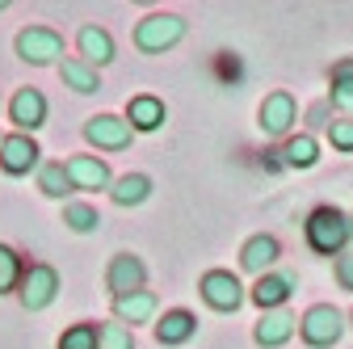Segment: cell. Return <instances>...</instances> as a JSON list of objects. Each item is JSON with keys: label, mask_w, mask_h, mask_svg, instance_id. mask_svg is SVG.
Instances as JSON below:
<instances>
[{"label": "cell", "mask_w": 353, "mask_h": 349, "mask_svg": "<svg viewBox=\"0 0 353 349\" xmlns=\"http://www.w3.org/2000/svg\"><path fill=\"white\" fill-rule=\"evenodd\" d=\"M9 118L21 135H34L38 126H47V97L38 89H17L13 101H9Z\"/></svg>", "instance_id": "obj_10"}, {"label": "cell", "mask_w": 353, "mask_h": 349, "mask_svg": "<svg viewBox=\"0 0 353 349\" xmlns=\"http://www.w3.org/2000/svg\"><path fill=\"white\" fill-rule=\"evenodd\" d=\"M294 97L290 93H270V97H265L261 101V130H265V135H286V130L294 126Z\"/></svg>", "instance_id": "obj_13"}, {"label": "cell", "mask_w": 353, "mask_h": 349, "mask_svg": "<svg viewBox=\"0 0 353 349\" xmlns=\"http://www.w3.org/2000/svg\"><path fill=\"white\" fill-rule=\"evenodd\" d=\"M17 295H21V308H26V312L51 308L55 295H59V274H55L51 266H30L26 278H21V286H17Z\"/></svg>", "instance_id": "obj_6"}, {"label": "cell", "mask_w": 353, "mask_h": 349, "mask_svg": "<svg viewBox=\"0 0 353 349\" xmlns=\"http://www.w3.org/2000/svg\"><path fill=\"white\" fill-rule=\"evenodd\" d=\"M59 76H63V84H68L72 93H97L101 89V72L93 63H84L80 55L76 59H63L59 63Z\"/></svg>", "instance_id": "obj_20"}, {"label": "cell", "mask_w": 353, "mask_h": 349, "mask_svg": "<svg viewBox=\"0 0 353 349\" xmlns=\"http://www.w3.org/2000/svg\"><path fill=\"white\" fill-rule=\"evenodd\" d=\"M328 139H332V148H341V152H353V118L328 122Z\"/></svg>", "instance_id": "obj_28"}, {"label": "cell", "mask_w": 353, "mask_h": 349, "mask_svg": "<svg viewBox=\"0 0 353 349\" xmlns=\"http://www.w3.org/2000/svg\"><path fill=\"white\" fill-rule=\"evenodd\" d=\"M303 232H307L312 252H320V257H341L345 244H349V236H353V223H349V215L336 210V206H316L312 215H307Z\"/></svg>", "instance_id": "obj_1"}, {"label": "cell", "mask_w": 353, "mask_h": 349, "mask_svg": "<svg viewBox=\"0 0 353 349\" xmlns=\"http://www.w3.org/2000/svg\"><path fill=\"white\" fill-rule=\"evenodd\" d=\"M17 55L26 63H34V68H47V63H55L63 55V38L51 26H26L17 34Z\"/></svg>", "instance_id": "obj_3"}, {"label": "cell", "mask_w": 353, "mask_h": 349, "mask_svg": "<svg viewBox=\"0 0 353 349\" xmlns=\"http://www.w3.org/2000/svg\"><path fill=\"white\" fill-rule=\"evenodd\" d=\"M278 257H282V248H278V240H274V236H252V240L240 248V266H244L248 274L265 278V270H270Z\"/></svg>", "instance_id": "obj_17"}, {"label": "cell", "mask_w": 353, "mask_h": 349, "mask_svg": "<svg viewBox=\"0 0 353 349\" xmlns=\"http://www.w3.org/2000/svg\"><path fill=\"white\" fill-rule=\"evenodd\" d=\"M101 328V349H135V332H130L126 324H97Z\"/></svg>", "instance_id": "obj_27"}, {"label": "cell", "mask_w": 353, "mask_h": 349, "mask_svg": "<svg viewBox=\"0 0 353 349\" xmlns=\"http://www.w3.org/2000/svg\"><path fill=\"white\" fill-rule=\"evenodd\" d=\"M84 139L93 148H101V152H122V148H130L135 130H130V122L118 118V114H97V118L84 122Z\"/></svg>", "instance_id": "obj_7"}, {"label": "cell", "mask_w": 353, "mask_h": 349, "mask_svg": "<svg viewBox=\"0 0 353 349\" xmlns=\"http://www.w3.org/2000/svg\"><path fill=\"white\" fill-rule=\"evenodd\" d=\"M21 278H26V270H21V257H17L9 244H0V295L17 290V286H21Z\"/></svg>", "instance_id": "obj_26"}, {"label": "cell", "mask_w": 353, "mask_h": 349, "mask_svg": "<svg viewBox=\"0 0 353 349\" xmlns=\"http://www.w3.org/2000/svg\"><path fill=\"white\" fill-rule=\"evenodd\" d=\"M55 349H101V328L97 324H72Z\"/></svg>", "instance_id": "obj_25"}, {"label": "cell", "mask_w": 353, "mask_h": 349, "mask_svg": "<svg viewBox=\"0 0 353 349\" xmlns=\"http://www.w3.org/2000/svg\"><path fill=\"white\" fill-rule=\"evenodd\" d=\"M294 286H299L294 274H265L252 286V303H256L261 312H282V303L294 295Z\"/></svg>", "instance_id": "obj_12"}, {"label": "cell", "mask_w": 353, "mask_h": 349, "mask_svg": "<svg viewBox=\"0 0 353 349\" xmlns=\"http://www.w3.org/2000/svg\"><path fill=\"white\" fill-rule=\"evenodd\" d=\"M194 332H198V320H194V312H185V308L164 312V320L156 324V341H160V345H185Z\"/></svg>", "instance_id": "obj_18"}, {"label": "cell", "mask_w": 353, "mask_h": 349, "mask_svg": "<svg viewBox=\"0 0 353 349\" xmlns=\"http://www.w3.org/2000/svg\"><path fill=\"white\" fill-rule=\"evenodd\" d=\"M0 143H5V135H0Z\"/></svg>", "instance_id": "obj_33"}, {"label": "cell", "mask_w": 353, "mask_h": 349, "mask_svg": "<svg viewBox=\"0 0 353 349\" xmlns=\"http://www.w3.org/2000/svg\"><path fill=\"white\" fill-rule=\"evenodd\" d=\"M63 223L84 236V232H97L101 228V215H97V206H88V202H68L63 206Z\"/></svg>", "instance_id": "obj_24"}, {"label": "cell", "mask_w": 353, "mask_h": 349, "mask_svg": "<svg viewBox=\"0 0 353 349\" xmlns=\"http://www.w3.org/2000/svg\"><path fill=\"white\" fill-rule=\"evenodd\" d=\"M299 332H303V341L312 345V349H328V345L341 341V332H345V316L332 308V303H320V308H312V312L299 320Z\"/></svg>", "instance_id": "obj_4"}, {"label": "cell", "mask_w": 353, "mask_h": 349, "mask_svg": "<svg viewBox=\"0 0 353 349\" xmlns=\"http://www.w3.org/2000/svg\"><path fill=\"white\" fill-rule=\"evenodd\" d=\"M143 282H148V266H143L135 252H118V257L110 261V270H105V286H110V295H114V299H126V295L143 290Z\"/></svg>", "instance_id": "obj_8"}, {"label": "cell", "mask_w": 353, "mask_h": 349, "mask_svg": "<svg viewBox=\"0 0 353 349\" xmlns=\"http://www.w3.org/2000/svg\"><path fill=\"white\" fill-rule=\"evenodd\" d=\"M38 190L47 194V198H68V194H72V177H68L63 160L42 164V168H38Z\"/></svg>", "instance_id": "obj_22"}, {"label": "cell", "mask_w": 353, "mask_h": 349, "mask_svg": "<svg viewBox=\"0 0 353 349\" xmlns=\"http://www.w3.org/2000/svg\"><path fill=\"white\" fill-rule=\"evenodd\" d=\"M332 106L353 118V84L349 80H332Z\"/></svg>", "instance_id": "obj_29"}, {"label": "cell", "mask_w": 353, "mask_h": 349, "mask_svg": "<svg viewBox=\"0 0 353 349\" xmlns=\"http://www.w3.org/2000/svg\"><path fill=\"white\" fill-rule=\"evenodd\" d=\"M181 38H185V21L176 17V13H152V17H143L135 26V47L143 55H164Z\"/></svg>", "instance_id": "obj_2"}, {"label": "cell", "mask_w": 353, "mask_h": 349, "mask_svg": "<svg viewBox=\"0 0 353 349\" xmlns=\"http://www.w3.org/2000/svg\"><path fill=\"white\" fill-rule=\"evenodd\" d=\"M198 290H202V299H206V308H214V312H240V308H244V286H240V278L228 274V270L202 274Z\"/></svg>", "instance_id": "obj_5"}, {"label": "cell", "mask_w": 353, "mask_h": 349, "mask_svg": "<svg viewBox=\"0 0 353 349\" xmlns=\"http://www.w3.org/2000/svg\"><path fill=\"white\" fill-rule=\"evenodd\" d=\"M76 47H80V59L93 63V68H105L114 59V34L105 26H84L76 34Z\"/></svg>", "instance_id": "obj_14"}, {"label": "cell", "mask_w": 353, "mask_h": 349, "mask_svg": "<svg viewBox=\"0 0 353 349\" xmlns=\"http://www.w3.org/2000/svg\"><path fill=\"white\" fill-rule=\"evenodd\" d=\"M38 143H34V135H5V143H0V168L9 172V177H26L30 168H38Z\"/></svg>", "instance_id": "obj_9"}, {"label": "cell", "mask_w": 353, "mask_h": 349, "mask_svg": "<svg viewBox=\"0 0 353 349\" xmlns=\"http://www.w3.org/2000/svg\"><path fill=\"white\" fill-rule=\"evenodd\" d=\"M114 316L118 324H148L156 316V295L152 290H135V295H126V299H114Z\"/></svg>", "instance_id": "obj_19"}, {"label": "cell", "mask_w": 353, "mask_h": 349, "mask_svg": "<svg viewBox=\"0 0 353 349\" xmlns=\"http://www.w3.org/2000/svg\"><path fill=\"white\" fill-rule=\"evenodd\" d=\"M332 80H349V84H353V59H341V63H332Z\"/></svg>", "instance_id": "obj_31"}, {"label": "cell", "mask_w": 353, "mask_h": 349, "mask_svg": "<svg viewBox=\"0 0 353 349\" xmlns=\"http://www.w3.org/2000/svg\"><path fill=\"white\" fill-rule=\"evenodd\" d=\"M63 168H68V177H72V190H110L114 186L110 164L101 156H72Z\"/></svg>", "instance_id": "obj_11"}, {"label": "cell", "mask_w": 353, "mask_h": 349, "mask_svg": "<svg viewBox=\"0 0 353 349\" xmlns=\"http://www.w3.org/2000/svg\"><path fill=\"white\" fill-rule=\"evenodd\" d=\"M110 198L118 206H139V202L152 198V177H148V172H126V177H118L110 186Z\"/></svg>", "instance_id": "obj_21"}, {"label": "cell", "mask_w": 353, "mask_h": 349, "mask_svg": "<svg viewBox=\"0 0 353 349\" xmlns=\"http://www.w3.org/2000/svg\"><path fill=\"white\" fill-rule=\"evenodd\" d=\"M164 118H168V110H164V101L152 97V93H139V97L126 101V122H130V130H160Z\"/></svg>", "instance_id": "obj_15"}, {"label": "cell", "mask_w": 353, "mask_h": 349, "mask_svg": "<svg viewBox=\"0 0 353 349\" xmlns=\"http://www.w3.org/2000/svg\"><path fill=\"white\" fill-rule=\"evenodd\" d=\"M336 282H341L345 290H353V252H341V257H336Z\"/></svg>", "instance_id": "obj_30"}, {"label": "cell", "mask_w": 353, "mask_h": 349, "mask_svg": "<svg viewBox=\"0 0 353 349\" xmlns=\"http://www.w3.org/2000/svg\"><path fill=\"white\" fill-rule=\"evenodd\" d=\"M294 324H299V320H294L290 312H265V316L256 320V328H252V341L265 345V349H278V345L290 341Z\"/></svg>", "instance_id": "obj_16"}, {"label": "cell", "mask_w": 353, "mask_h": 349, "mask_svg": "<svg viewBox=\"0 0 353 349\" xmlns=\"http://www.w3.org/2000/svg\"><path fill=\"white\" fill-rule=\"evenodd\" d=\"M0 13H5V0H0Z\"/></svg>", "instance_id": "obj_32"}, {"label": "cell", "mask_w": 353, "mask_h": 349, "mask_svg": "<svg viewBox=\"0 0 353 349\" xmlns=\"http://www.w3.org/2000/svg\"><path fill=\"white\" fill-rule=\"evenodd\" d=\"M282 160H286V168H312V164L320 160V148H316L312 135H294V139L282 148Z\"/></svg>", "instance_id": "obj_23"}, {"label": "cell", "mask_w": 353, "mask_h": 349, "mask_svg": "<svg viewBox=\"0 0 353 349\" xmlns=\"http://www.w3.org/2000/svg\"><path fill=\"white\" fill-rule=\"evenodd\" d=\"M0 110H5V101H0Z\"/></svg>", "instance_id": "obj_34"}]
</instances>
